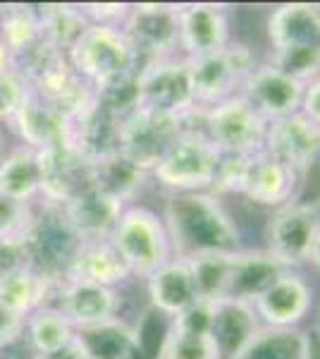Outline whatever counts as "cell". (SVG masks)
<instances>
[{"label":"cell","mask_w":320,"mask_h":359,"mask_svg":"<svg viewBox=\"0 0 320 359\" xmlns=\"http://www.w3.org/2000/svg\"><path fill=\"white\" fill-rule=\"evenodd\" d=\"M174 259L187 262L199 254H232L244 249L235 216L215 192L170 194L162 211Z\"/></svg>","instance_id":"6da1fadb"},{"label":"cell","mask_w":320,"mask_h":359,"mask_svg":"<svg viewBox=\"0 0 320 359\" xmlns=\"http://www.w3.org/2000/svg\"><path fill=\"white\" fill-rule=\"evenodd\" d=\"M69 67L94 91L137 77L141 57L120 27L89 25L67 50Z\"/></svg>","instance_id":"7a4b0ae2"},{"label":"cell","mask_w":320,"mask_h":359,"mask_svg":"<svg viewBox=\"0 0 320 359\" xmlns=\"http://www.w3.org/2000/svg\"><path fill=\"white\" fill-rule=\"evenodd\" d=\"M299 189V172L270 154L260 151L246 158L223 156L215 194H242L251 204L263 208H280L294 201Z\"/></svg>","instance_id":"3957f363"},{"label":"cell","mask_w":320,"mask_h":359,"mask_svg":"<svg viewBox=\"0 0 320 359\" xmlns=\"http://www.w3.org/2000/svg\"><path fill=\"white\" fill-rule=\"evenodd\" d=\"M196 118L179 132L158 165L151 170V177L170 194L213 192L220 165H223V154L203 135V130L196 125Z\"/></svg>","instance_id":"277c9868"},{"label":"cell","mask_w":320,"mask_h":359,"mask_svg":"<svg viewBox=\"0 0 320 359\" xmlns=\"http://www.w3.org/2000/svg\"><path fill=\"white\" fill-rule=\"evenodd\" d=\"M110 242L122 262L130 266L132 276L144 280L174 259L162 216L146 206L127 204L115 223Z\"/></svg>","instance_id":"5b68a950"},{"label":"cell","mask_w":320,"mask_h":359,"mask_svg":"<svg viewBox=\"0 0 320 359\" xmlns=\"http://www.w3.org/2000/svg\"><path fill=\"white\" fill-rule=\"evenodd\" d=\"M196 125L223 156L246 158L263 151L267 123L249 106L244 96H232L223 103L203 108Z\"/></svg>","instance_id":"8992f818"},{"label":"cell","mask_w":320,"mask_h":359,"mask_svg":"<svg viewBox=\"0 0 320 359\" xmlns=\"http://www.w3.org/2000/svg\"><path fill=\"white\" fill-rule=\"evenodd\" d=\"M199 111L242 94V86L256 69V55L244 43H227L225 48L201 57H187Z\"/></svg>","instance_id":"52a82bcc"},{"label":"cell","mask_w":320,"mask_h":359,"mask_svg":"<svg viewBox=\"0 0 320 359\" xmlns=\"http://www.w3.org/2000/svg\"><path fill=\"white\" fill-rule=\"evenodd\" d=\"M187 125L189 118L137 106L120 120V154L139 170L151 175V170L158 165V161Z\"/></svg>","instance_id":"ba28073f"},{"label":"cell","mask_w":320,"mask_h":359,"mask_svg":"<svg viewBox=\"0 0 320 359\" xmlns=\"http://www.w3.org/2000/svg\"><path fill=\"white\" fill-rule=\"evenodd\" d=\"M79 247L81 240L69 228L60 206L41 201V211H34V221L25 233L27 264L60 283L72 259L77 257Z\"/></svg>","instance_id":"9c48e42d"},{"label":"cell","mask_w":320,"mask_h":359,"mask_svg":"<svg viewBox=\"0 0 320 359\" xmlns=\"http://www.w3.org/2000/svg\"><path fill=\"white\" fill-rule=\"evenodd\" d=\"M137 89L139 106H148L179 118H191L199 113L189 60L182 55L141 62L137 72Z\"/></svg>","instance_id":"30bf717a"},{"label":"cell","mask_w":320,"mask_h":359,"mask_svg":"<svg viewBox=\"0 0 320 359\" xmlns=\"http://www.w3.org/2000/svg\"><path fill=\"white\" fill-rule=\"evenodd\" d=\"M179 5L134 3L130 5L122 32L130 39L141 62L172 57L179 50Z\"/></svg>","instance_id":"8fae6325"},{"label":"cell","mask_w":320,"mask_h":359,"mask_svg":"<svg viewBox=\"0 0 320 359\" xmlns=\"http://www.w3.org/2000/svg\"><path fill=\"white\" fill-rule=\"evenodd\" d=\"M320 230V208L289 201L272 211L265 225V249L287 266L308 264V252Z\"/></svg>","instance_id":"7c38bea8"},{"label":"cell","mask_w":320,"mask_h":359,"mask_svg":"<svg viewBox=\"0 0 320 359\" xmlns=\"http://www.w3.org/2000/svg\"><path fill=\"white\" fill-rule=\"evenodd\" d=\"M251 304L260 326L299 328L316 306V292L299 271L289 269L277 276Z\"/></svg>","instance_id":"4fadbf2b"},{"label":"cell","mask_w":320,"mask_h":359,"mask_svg":"<svg viewBox=\"0 0 320 359\" xmlns=\"http://www.w3.org/2000/svg\"><path fill=\"white\" fill-rule=\"evenodd\" d=\"M304 89V82L289 77L277 67H272L270 62H265V65H256V69L244 82L239 96L246 98L249 106L265 123H272V120L289 118V115L301 111Z\"/></svg>","instance_id":"5bb4252c"},{"label":"cell","mask_w":320,"mask_h":359,"mask_svg":"<svg viewBox=\"0 0 320 359\" xmlns=\"http://www.w3.org/2000/svg\"><path fill=\"white\" fill-rule=\"evenodd\" d=\"M263 151L294 168L301 175L320 158V125L301 113L272 120L267 123Z\"/></svg>","instance_id":"9a60e30c"},{"label":"cell","mask_w":320,"mask_h":359,"mask_svg":"<svg viewBox=\"0 0 320 359\" xmlns=\"http://www.w3.org/2000/svg\"><path fill=\"white\" fill-rule=\"evenodd\" d=\"M55 299V306L67 316L74 331L98 326V323L110 321V318H120L122 294L118 287H103L79 280H60Z\"/></svg>","instance_id":"2e32d148"},{"label":"cell","mask_w":320,"mask_h":359,"mask_svg":"<svg viewBox=\"0 0 320 359\" xmlns=\"http://www.w3.org/2000/svg\"><path fill=\"white\" fill-rule=\"evenodd\" d=\"M179 50L182 57H201L232 43L230 20L220 5H179Z\"/></svg>","instance_id":"e0dca14e"},{"label":"cell","mask_w":320,"mask_h":359,"mask_svg":"<svg viewBox=\"0 0 320 359\" xmlns=\"http://www.w3.org/2000/svg\"><path fill=\"white\" fill-rule=\"evenodd\" d=\"M60 211L84 245V242L110 240L120 213L125 211V204L86 182L77 194H72L60 206Z\"/></svg>","instance_id":"ac0fdd59"},{"label":"cell","mask_w":320,"mask_h":359,"mask_svg":"<svg viewBox=\"0 0 320 359\" xmlns=\"http://www.w3.org/2000/svg\"><path fill=\"white\" fill-rule=\"evenodd\" d=\"M8 127L17 135L22 147H29L34 151H46V149L67 144V118L32 89L8 120Z\"/></svg>","instance_id":"d6986e66"},{"label":"cell","mask_w":320,"mask_h":359,"mask_svg":"<svg viewBox=\"0 0 320 359\" xmlns=\"http://www.w3.org/2000/svg\"><path fill=\"white\" fill-rule=\"evenodd\" d=\"M265 36L272 50H294L320 46V5H277L265 20Z\"/></svg>","instance_id":"ffe728a7"},{"label":"cell","mask_w":320,"mask_h":359,"mask_svg":"<svg viewBox=\"0 0 320 359\" xmlns=\"http://www.w3.org/2000/svg\"><path fill=\"white\" fill-rule=\"evenodd\" d=\"M260 328V321L253 311L251 302L242 299H215L211 302V326L208 335L213 338L223 359H235L246 347Z\"/></svg>","instance_id":"44dd1931"},{"label":"cell","mask_w":320,"mask_h":359,"mask_svg":"<svg viewBox=\"0 0 320 359\" xmlns=\"http://www.w3.org/2000/svg\"><path fill=\"white\" fill-rule=\"evenodd\" d=\"M41 163V201L62 206L72 194H77L86 184V163L81 156L65 147L39 151Z\"/></svg>","instance_id":"7402d4cb"},{"label":"cell","mask_w":320,"mask_h":359,"mask_svg":"<svg viewBox=\"0 0 320 359\" xmlns=\"http://www.w3.org/2000/svg\"><path fill=\"white\" fill-rule=\"evenodd\" d=\"M292 266H287L277 257H272L267 249L244 247L242 252H235V257H232V271H230V283H227L225 297L253 302L277 276H282Z\"/></svg>","instance_id":"603a6c76"},{"label":"cell","mask_w":320,"mask_h":359,"mask_svg":"<svg viewBox=\"0 0 320 359\" xmlns=\"http://www.w3.org/2000/svg\"><path fill=\"white\" fill-rule=\"evenodd\" d=\"M146 292L151 309L167 318L179 316L184 309H189L194 302H199L194 278H191L187 262H182V259H172L162 269L155 271L153 276H148Z\"/></svg>","instance_id":"cb8c5ba5"},{"label":"cell","mask_w":320,"mask_h":359,"mask_svg":"<svg viewBox=\"0 0 320 359\" xmlns=\"http://www.w3.org/2000/svg\"><path fill=\"white\" fill-rule=\"evenodd\" d=\"M74 343L84 359H146L139 345L137 328L122 318L79 328L74 331Z\"/></svg>","instance_id":"d4e9b609"},{"label":"cell","mask_w":320,"mask_h":359,"mask_svg":"<svg viewBox=\"0 0 320 359\" xmlns=\"http://www.w3.org/2000/svg\"><path fill=\"white\" fill-rule=\"evenodd\" d=\"M132 278L130 266L122 262L118 249L110 240L101 242H84L79 247L77 257L72 259L67 273L62 280H79L94 283L103 287H118Z\"/></svg>","instance_id":"484cf974"},{"label":"cell","mask_w":320,"mask_h":359,"mask_svg":"<svg viewBox=\"0 0 320 359\" xmlns=\"http://www.w3.org/2000/svg\"><path fill=\"white\" fill-rule=\"evenodd\" d=\"M55 292L57 283L53 278L39 273L32 266H25L0 278V309L25 321L29 314L50 304Z\"/></svg>","instance_id":"4316f807"},{"label":"cell","mask_w":320,"mask_h":359,"mask_svg":"<svg viewBox=\"0 0 320 359\" xmlns=\"http://www.w3.org/2000/svg\"><path fill=\"white\" fill-rule=\"evenodd\" d=\"M146 177L148 172L139 170L122 154L98 158L94 163H89V170H86V182L94 184L96 189H101L103 194L122 201L125 206L127 201H132L139 194V189L144 187Z\"/></svg>","instance_id":"83f0119b"},{"label":"cell","mask_w":320,"mask_h":359,"mask_svg":"<svg viewBox=\"0 0 320 359\" xmlns=\"http://www.w3.org/2000/svg\"><path fill=\"white\" fill-rule=\"evenodd\" d=\"M0 194L22 204H32L36 196H41L39 151L20 144L0 161Z\"/></svg>","instance_id":"f1b7e54d"},{"label":"cell","mask_w":320,"mask_h":359,"mask_svg":"<svg viewBox=\"0 0 320 359\" xmlns=\"http://www.w3.org/2000/svg\"><path fill=\"white\" fill-rule=\"evenodd\" d=\"M22 340L32 355H48L74 340V326L55 304H46L25 318Z\"/></svg>","instance_id":"f546056e"},{"label":"cell","mask_w":320,"mask_h":359,"mask_svg":"<svg viewBox=\"0 0 320 359\" xmlns=\"http://www.w3.org/2000/svg\"><path fill=\"white\" fill-rule=\"evenodd\" d=\"M311 335L299 328L260 326L235 359H308Z\"/></svg>","instance_id":"4dcf8cb0"},{"label":"cell","mask_w":320,"mask_h":359,"mask_svg":"<svg viewBox=\"0 0 320 359\" xmlns=\"http://www.w3.org/2000/svg\"><path fill=\"white\" fill-rule=\"evenodd\" d=\"M0 39L10 60L27 55L41 43L39 5H3L0 8Z\"/></svg>","instance_id":"1f68e13d"},{"label":"cell","mask_w":320,"mask_h":359,"mask_svg":"<svg viewBox=\"0 0 320 359\" xmlns=\"http://www.w3.org/2000/svg\"><path fill=\"white\" fill-rule=\"evenodd\" d=\"M39 20H41V41L65 55L74 46V41L81 36V32L89 27V20L81 15L79 5H69V3L39 5Z\"/></svg>","instance_id":"d6a6232c"},{"label":"cell","mask_w":320,"mask_h":359,"mask_svg":"<svg viewBox=\"0 0 320 359\" xmlns=\"http://www.w3.org/2000/svg\"><path fill=\"white\" fill-rule=\"evenodd\" d=\"M232 257H235V252L232 254H199V257L187 259V266L191 271V278H194L199 299L215 302V299L225 297L227 283H230V271H232Z\"/></svg>","instance_id":"836d02e7"},{"label":"cell","mask_w":320,"mask_h":359,"mask_svg":"<svg viewBox=\"0 0 320 359\" xmlns=\"http://www.w3.org/2000/svg\"><path fill=\"white\" fill-rule=\"evenodd\" d=\"M158 359H223L208 333L184 331L177 326H167L165 340L160 345Z\"/></svg>","instance_id":"e575fe53"},{"label":"cell","mask_w":320,"mask_h":359,"mask_svg":"<svg viewBox=\"0 0 320 359\" xmlns=\"http://www.w3.org/2000/svg\"><path fill=\"white\" fill-rule=\"evenodd\" d=\"M270 65L289 77L308 84L320 74V46L311 48H294V50H272Z\"/></svg>","instance_id":"d590c367"},{"label":"cell","mask_w":320,"mask_h":359,"mask_svg":"<svg viewBox=\"0 0 320 359\" xmlns=\"http://www.w3.org/2000/svg\"><path fill=\"white\" fill-rule=\"evenodd\" d=\"M34 221V208L0 194V237H25Z\"/></svg>","instance_id":"8d00e7d4"},{"label":"cell","mask_w":320,"mask_h":359,"mask_svg":"<svg viewBox=\"0 0 320 359\" xmlns=\"http://www.w3.org/2000/svg\"><path fill=\"white\" fill-rule=\"evenodd\" d=\"M27 91V82L15 69H8L5 74H0V123L8 125V120L13 118L20 103L25 101Z\"/></svg>","instance_id":"74e56055"},{"label":"cell","mask_w":320,"mask_h":359,"mask_svg":"<svg viewBox=\"0 0 320 359\" xmlns=\"http://www.w3.org/2000/svg\"><path fill=\"white\" fill-rule=\"evenodd\" d=\"M81 15L89 20V25H106V27H122L130 3H84L79 5Z\"/></svg>","instance_id":"f35d334b"},{"label":"cell","mask_w":320,"mask_h":359,"mask_svg":"<svg viewBox=\"0 0 320 359\" xmlns=\"http://www.w3.org/2000/svg\"><path fill=\"white\" fill-rule=\"evenodd\" d=\"M25 266H29L25 237H0V278Z\"/></svg>","instance_id":"ab89813d"},{"label":"cell","mask_w":320,"mask_h":359,"mask_svg":"<svg viewBox=\"0 0 320 359\" xmlns=\"http://www.w3.org/2000/svg\"><path fill=\"white\" fill-rule=\"evenodd\" d=\"M301 115H306L308 120L320 125V74L316 79L306 84L304 89V98H301Z\"/></svg>","instance_id":"60d3db41"},{"label":"cell","mask_w":320,"mask_h":359,"mask_svg":"<svg viewBox=\"0 0 320 359\" xmlns=\"http://www.w3.org/2000/svg\"><path fill=\"white\" fill-rule=\"evenodd\" d=\"M34 359H81V352L77 343H69L67 347H62V350H55V352H48V355H34Z\"/></svg>","instance_id":"b9f144b4"},{"label":"cell","mask_w":320,"mask_h":359,"mask_svg":"<svg viewBox=\"0 0 320 359\" xmlns=\"http://www.w3.org/2000/svg\"><path fill=\"white\" fill-rule=\"evenodd\" d=\"M308 264L320 271V230L316 233V240H313V245H311V252H308Z\"/></svg>","instance_id":"7bdbcfd3"},{"label":"cell","mask_w":320,"mask_h":359,"mask_svg":"<svg viewBox=\"0 0 320 359\" xmlns=\"http://www.w3.org/2000/svg\"><path fill=\"white\" fill-rule=\"evenodd\" d=\"M10 65H13V60H10V53H8V48H5L3 39H0V74L8 72Z\"/></svg>","instance_id":"ee69618b"},{"label":"cell","mask_w":320,"mask_h":359,"mask_svg":"<svg viewBox=\"0 0 320 359\" xmlns=\"http://www.w3.org/2000/svg\"><path fill=\"white\" fill-rule=\"evenodd\" d=\"M313 328L320 333V304H318V311H316V323H313Z\"/></svg>","instance_id":"f6af8a7d"},{"label":"cell","mask_w":320,"mask_h":359,"mask_svg":"<svg viewBox=\"0 0 320 359\" xmlns=\"http://www.w3.org/2000/svg\"><path fill=\"white\" fill-rule=\"evenodd\" d=\"M81 359H84V357H81Z\"/></svg>","instance_id":"bcb514c9"}]
</instances>
